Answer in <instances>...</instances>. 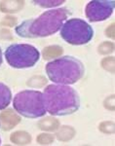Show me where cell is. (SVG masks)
I'll return each instance as SVG.
<instances>
[{
	"label": "cell",
	"mask_w": 115,
	"mask_h": 146,
	"mask_svg": "<svg viewBox=\"0 0 115 146\" xmlns=\"http://www.w3.org/2000/svg\"><path fill=\"white\" fill-rule=\"evenodd\" d=\"M12 100V93L8 86L0 83V110L4 109L10 104Z\"/></svg>",
	"instance_id": "cell-13"
},
{
	"label": "cell",
	"mask_w": 115,
	"mask_h": 146,
	"mask_svg": "<svg viewBox=\"0 0 115 146\" xmlns=\"http://www.w3.org/2000/svg\"><path fill=\"white\" fill-rule=\"evenodd\" d=\"M17 25V19L13 16H6L3 18L1 22V25L3 27H13Z\"/></svg>",
	"instance_id": "cell-21"
},
{
	"label": "cell",
	"mask_w": 115,
	"mask_h": 146,
	"mask_svg": "<svg viewBox=\"0 0 115 146\" xmlns=\"http://www.w3.org/2000/svg\"><path fill=\"white\" fill-rule=\"evenodd\" d=\"M55 136L50 133H41L36 137V141L41 145H49L53 143Z\"/></svg>",
	"instance_id": "cell-20"
},
{
	"label": "cell",
	"mask_w": 115,
	"mask_h": 146,
	"mask_svg": "<svg viewBox=\"0 0 115 146\" xmlns=\"http://www.w3.org/2000/svg\"><path fill=\"white\" fill-rule=\"evenodd\" d=\"M39 129L46 131H55L60 128V121L53 117H47L39 121Z\"/></svg>",
	"instance_id": "cell-11"
},
{
	"label": "cell",
	"mask_w": 115,
	"mask_h": 146,
	"mask_svg": "<svg viewBox=\"0 0 115 146\" xmlns=\"http://www.w3.org/2000/svg\"><path fill=\"white\" fill-rule=\"evenodd\" d=\"M31 135L29 133L23 131H18L13 133L10 136V140L14 144L17 145H27L31 142Z\"/></svg>",
	"instance_id": "cell-10"
},
{
	"label": "cell",
	"mask_w": 115,
	"mask_h": 146,
	"mask_svg": "<svg viewBox=\"0 0 115 146\" xmlns=\"http://www.w3.org/2000/svg\"><path fill=\"white\" fill-rule=\"evenodd\" d=\"M98 129L105 135H112L114 133V123L112 121H105L100 124Z\"/></svg>",
	"instance_id": "cell-17"
},
{
	"label": "cell",
	"mask_w": 115,
	"mask_h": 146,
	"mask_svg": "<svg viewBox=\"0 0 115 146\" xmlns=\"http://www.w3.org/2000/svg\"><path fill=\"white\" fill-rule=\"evenodd\" d=\"M104 106L106 109L114 111V96H110L104 100Z\"/></svg>",
	"instance_id": "cell-22"
},
{
	"label": "cell",
	"mask_w": 115,
	"mask_h": 146,
	"mask_svg": "<svg viewBox=\"0 0 115 146\" xmlns=\"http://www.w3.org/2000/svg\"><path fill=\"white\" fill-rule=\"evenodd\" d=\"M98 52L100 55H108L110 53H113L114 43L113 42H109V41L102 42V43L98 47Z\"/></svg>",
	"instance_id": "cell-15"
},
{
	"label": "cell",
	"mask_w": 115,
	"mask_h": 146,
	"mask_svg": "<svg viewBox=\"0 0 115 146\" xmlns=\"http://www.w3.org/2000/svg\"><path fill=\"white\" fill-rule=\"evenodd\" d=\"M113 10V0H94L86 6L85 14L90 22H102L108 19Z\"/></svg>",
	"instance_id": "cell-7"
},
{
	"label": "cell",
	"mask_w": 115,
	"mask_h": 146,
	"mask_svg": "<svg viewBox=\"0 0 115 146\" xmlns=\"http://www.w3.org/2000/svg\"><path fill=\"white\" fill-rule=\"evenodd\" d=\"M46 72L49 79L54 83L72 85L83 77L85 68L79 60L65 56L47 63Z\"/></svg>",
	"instance_id": "cell-3"
},
{
	"label": "cell",
	"mask_w": 115,
	"mask_h": 146,
	"mask_svg": "<svg viewBox=\"0 0 115 146\" xmlns=\"http://www.w3.org/2000/svg\"><path fill=\"white\" fill-rule=\"evenodd\" d=\"M2 63V52H1V48H0V65Z\"/></svg>",
	"instance_id": "cell-24"
},
{
	"label": "cell",
	"mask_w": 115,
	"mask_h": 146,
	"mask_svg": "<svg viewBox=\"0 0 115 146\" xmlns=\"http://www.w3.org/2000/svg\"><path fill=\"white\" fill-rule=\"evenodd\" d=\"M62 53H63V49L62 47L58 45H53L44 48V50L42 51V56H43L44 60H51V58L60 56L62 55Z\"/></svg>",
	"instance_id": "cell-14"
},
{
	"label": "cell",
	"mask_w": 115,
	"mask_h": 146,
	"mask_svg": "<svg viewBox=\"0 0 115 146\" xmlns=\"http://www.w3.org/2000/svg\"><path fill=\"white\" fill-rule=\"evenodd\" d=\"M102 67L105 69L106 71H108L110 73L113 74L115 69H114V56H107V58H104V60H102Z\"/></svg>",
	"instance_id": "cell-18"
},
{
	"label": "cell",
	"mask_w": 115,
	"mask_h": 146,
	"mask_svg": "<svg viewBox=\"0 0 115 146\" xmlns=\"http://www.w3.org/2000/svg\"><path fill=\"white\" fill-rule=\"evenodd\" d=\"M60 36L71 45H83L91 41L94 36V30L85 21L70 19L62 25Z\"/></svg>",
	"instance_id": "cell-6"
},
{
	"label": "cell",
	"mask_w": 115,
	"mask_h": 146,
	"mask_svg": "<svg viewBox=\"0 0 115 146\" xmlns=\"http://www.w3.org/2000/svg\"><path fill=\"white\" fill-rule=\"evenodd\" d=\"M46 111L55 116L74 113L80 106L79 95L73 88L65 85H49L43 92Z\"/></svg>",
	"instance_id": "cell-2"
},
{
	"label": "cell",
	"mask_w": 115,
	"mask_h": 146,
	"mask_svg": "<svg viewBox=\"0 0 115 146\" xmlns=\"http://www.w3.org/2000/svg\"><path fill=\"white\" fill-rule=\"evenodd\" d=\"M47 83V80L43 76H34L31 79L29 80L27 82V86L33 87V88H38V87L44 86Z\"/></svg>",
	"instance_id": "cell-19"
},
{
	"label": "cell",
	"mask_w": 115,
	"mask_h": 146,
	"mask_svg": "<svg viewBox=\"0 0 115 146\" xmlns=\"http://www.w3.org/2000/svg\"><path fill=\"white\" fill-rule=\"evenodd\" d=\"M13 105L19 114L27 118H39L46 114L43 94L39 91L20 92L14 98Z\"/></svg>",
	"instance_id": "cell-4"
},
{
	"label": "cell",
	"mask_w": 115,
	"mask_h": 146,
	"mask_svg": "<svg viewBox=\"0 0 115 146\" xmlns=\"http://www.w3.org/2000/svg\"><path fill=\"white\" fill-rule=\"evenodd\" d=\"M0 144H1V139H0Z\"/></svg>",
	"instance_id": "cell-25"
},
{
	"label": "cell",
	"mask_w": 115,
	"mask_h": 146,
	"mask_svg": "<svg viewBox=\"0 0 115 146\" xmlns=\"http://www.w3.org/2000/svg\"><path fill=\"white\" fill-rule=\"evenodd\" d=\"M105 35L111 39H114V23H112L108 27L105 29Z\"/></svg>",
	"instance_id": "cell-23"
},
{
	"label": "cell",
	"mask_w": 115,
	"mask_h": 146,
	"mask_svg": "<svg viewBox=\"0 0 115 146\" xmlns=\"http://www.w3.org/2000/svg\"><path fill=\"white\" fill-rule=\"evenodd\" d=\"M75 129L73 127L70 126H62L60 127V129L58 131V133H56V137L58 138L60 141H69L74 137L75 135Z\"/></svg>",
	"instance_id": "cell-12"
},
{
	"label": "cell",
	"mask_w": 115,
	"mask_h": 146,
	"mask_svg": "<svg viewBox=\"0 0 115 146\" xmlns=\"http://www.w3.org/2000/svg\"><path fill=\"white\" fill-rule=\"evenodd\" d=\"M6 60L14 68L32 67L39 60L40 54L29 44H12L5 51Z\"/></svg>",
	"instance_id": "cell-5"
},
{
	"label": "cell",
	"mask_w": 115,
	"mask_h": 146,
	"mask_svg": "<svg viewBox=\"0 0 115 146\" xmlns=\"http://www.w3.org/2000/svg\"><path fill=\"white\" fill-rule=\"evenodd\" d=\"M33 2L41 7L48 8V7H56L60 5L64 2V0H35Z\"/></svg>",
	"instance_id": "cell-16"
},
{
	"label": "cell",
	"mask_w": 115,
	"mask_h": 146,
	"mask_svg": "<svg viewBox=\"0 0 115 146\" xmlns=\"http://www.w3.org/2000/svg\"><path fill=\"white\" fill-rule=\"evenodd\" d=\"M25 6L23 0H5L0 2V11L3 13H16L22 10Z\"/></svg>",
	"instance_id": "cell-9"
},
{
	"label": "cell",
	"mask_w": 115,
	"mask_h": 146,
	"mask_svg": "<svg viewBox=\"0 0 115 146\" xmlns=\"http://www.w3.org/2000/svg\"><path fill=\"white\" fill-rule=\"evenodd\" d=\"M69 15L70 12L65 8L47 11L34 20L22 23L16 27V32L19 36L25 38L49 36L62 28L64 21Z\"/></svg>",
	"instance_id": "cell-1"
},
{
	"label": "cell",
	"mask_w": 115,
	"mask_h": 146,
	"mask_svg": "<svg viewBox=\"0 0 115 146\" xmlns=\"http://www.w3.org/2000/svg\"><path fill=\"white\" fill-rule=\"evenodd\" d=\"M21 122V117L12 109L4 110L0 113V127L3 131H10Z\"/></svg>",
	"instance_id": "cell-8"
}]
</instances>
